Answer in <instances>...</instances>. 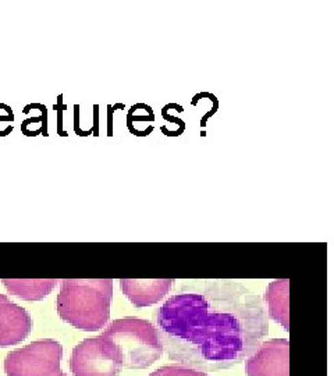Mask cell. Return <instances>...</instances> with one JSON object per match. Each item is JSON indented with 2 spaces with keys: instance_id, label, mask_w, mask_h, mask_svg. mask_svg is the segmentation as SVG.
<instances>
[{
  "instance_id": "6da1fadb",
  "label": "cell",
  "mask_w": 334,
  "mask_h": 376,
  "mask_svg": "<svg viewBox=\"0 0 334 376\" xmlns=\"http://www.w3.org/2000/svg\"><path fill=\"white\" fill-rule=\"evenodd\" d=\"M153 318L169 360L201 372L244 362L269 333L261 296L229 279L184 281Z\"/></svg>"
},
{
  "instance_id": "7a4b0ae2",
  "label": "cell",
  "mask_w": 334,
  "mask_h": 376,
  "mask_svg": "<svg viewBox=\"0 0 334 376\" xmlns=\"http://www.w3.org/2000/svg\"><path fill=\"white\" fill-rule=\"evenodd\" d=\"M113 280L63 279L56 299L59 316L71 326L97 331L110 319Z\"/></svg>"
},
{
  "instance_id": "3957f363",
  "label": "cell",
  "mask_w": 334,
  "mask_h": 376,
  "mask_svg": "<svg viewBox=\"0 0 334 376\" xmlns=\"http://www.w3.org/2000/svg\"><path fill=\"white\" fill-rule=\"evenodd\" d=\"M99 339L110 358L121 368L145 369L164 351L155 325L140 318L113 321Z\"/></svg>"
},
{
  "instance_id": "277c9868",
  "label": "cell",
  "mask_w": 334,
  "mask_h": 376,
  "mask_svg": "<svg viewBox=\"0 0 334 376\" xmlns=\"http://www.w3.org/2000/svg\"><path fill=\"white\" fill-rule=\"evenodd\" d=\"M63 346L52 339L32 342L17 349L5 358L8 376H67L60 362Z\"/></svg>"
},
{
  "instance_id": "5b68a950",
  "label": "cell",
  "mask_w": 334,
  "mask_h": 376,
  "mask_svg": "<svg viewBox=\"0 0 334 376\" xmlns=\"http://www.w3.org/2000/svg\"><path fill=\"white\" fill-rule=\"evenodd\" d=\"M70 369L74 376H117L121 366L110 358L98 336L82 340L74 347Z\"/></svg>"
},
{
  "instance_id": "8992f818",
  "label": "cell",
  "mask_w": 334,
  "mask_h": 376,
  "mask_svg": "<svg viewBox=\"0 0 334 376\" xmlns=\"http://www.w3.org/2000/svg\"><path fill=\"white\" fill-rule=\"evenodd\" d=\"M248 376H290V342L272 339L262 342L246 361Z\"/></svg>"
},
{
  "instance_id": "52a82bcc",
  "label": "cell",
  "mask_w": 334,
  "mask_h": 376,
  "mask_svg": "<svg viewBox=\"0 0 334 376\" xmlns=\"http://www.w3.org/2000/svg\"><path fill=\"white\" fill-rule=\"evenodd\" d=\"M32 319L28 311L8 296L0 294V347H10L24 342L31 333Z\"/></svg>"
},
{
  "instance_id": "ba28073f",
  "label": "cell",
  "mask_w": 334,
  "mask_h": 376,
  "mask_svg": "<svg viewBox=\"0 0 334 376\" xmlns=\"http://www.w3.org/2000/svg\"><path fill=\"white\" fill-rule=\"evenodd\" d=\"M175 284L173 279H121L120 288L137 308L151 307L163 300Z\"/></svg>"
},
{
  "instance_id": "9c48e42d",
  "label": "cell",
  "mask_w": 334,
  "mask_h": 376,
  "mask_svg": "<svg viewBox=\"0 0 334 376\" xmlns=\"http://www.w3.org/2000/svg\"><path fill=\"white\" fill-rule=\"evenodd\" d=\"M268 316L290 331V280H273L265 292Z\"/></svg>"
},
{
  "instance_id": "30bf717a",
  "label": "cell",
  "mask_w": 334,
  "mask_h": 376,
  "mask_svg": "<svg viewBox=\"0 0 334 376\" xmlns=\"http://www.w3.org/2000/svg\"><path fill=\"white\" fill-rule=\"evenodd\" d=\"M9 294L20 297L24 301H40L49 296L56 287L55 279H3Z\"/></svg>"
},
{
  "instance_id": "8fae6325",
  "label": "cell",
  "mask_w": 334,
  "mask_h": 376,
  "mask_svg": "<svg viewBox=\"0 0 334 376\" xmlns=\"http://www.w3.org/2000/svg\"><path fill=\"white\" fill-rule=\"evenodd\" d=\"M149 376H207L206 372H201L184 365H167L156 369Z\"/></svg>"
},
{
  "instance_id": "7c38bea8",
  "label": "cell",
  "mask_w": 334,
  "mask_h": 376,
  "mask_svg": "<svg viewBox=\"0 0 334 376\" xmlns=\"http://www.w3.org/2000/svg\"><path fill=\"white\" fill-rule=\"evenodd\" d=\"M14 120V114L10 106L0 103V123H6L8 125H10L9 123H12Z\"/></svg>"
}]
</instances>
